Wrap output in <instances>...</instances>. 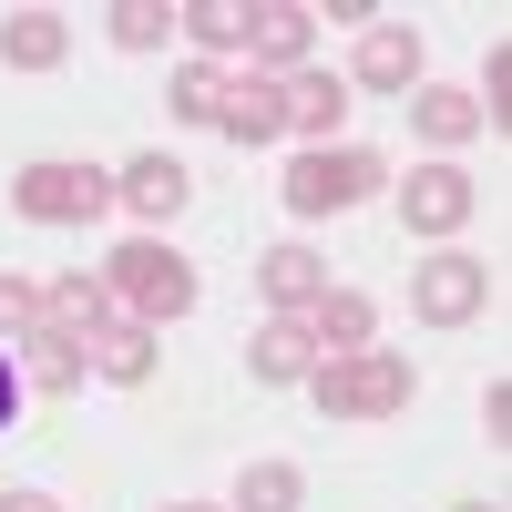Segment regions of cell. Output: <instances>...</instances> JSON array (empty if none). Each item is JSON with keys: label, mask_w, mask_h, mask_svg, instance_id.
I'll use <instances>...</instances> for the list:
<instances>
[{"label": "cell", "mask_w": 512, "mask_h": 512, "mask_svg": "<svg viewBox=\"0 0 512 512\" xmlns=\"http://www.w3.org/2000/svg\"><path fill=\"white\" fill-rule=\"evenodd\" d=\"M82 359H93L113 390H144V379H154V328L144 318H103L93 338H82Z\"/></svg>", "instance_id": "9c48e42d"}, {"label": "cell", "mask_w": 512, "mask_h": 512, "mask_svg": "<svg viewBox=\"0 0 512 512\" xmlns=\"http://www.w3.org/2000/svg\"><path fill=\"white\" fill-rule=\"evenodd\" d=\"M246 369H256V390H297V379L318 369V338L297 328V318H267V328L246 338Z\"/></svg>", "instance_id": "52a82bcc"}, {"label": "cell", "mask_w": 512, "mask_h": 512, "mask_svg": "<svg viewBox=\"0 0 512 512\" xmlns=\"http://www.w3.org/2000/svg\"><path fill=\"white\" fill-rule=\"evenodd\" d=\"M216 103H226V72H216V62H185V72H175V113H185V123H216Z\"/></svg>", "instance_id": "7402d4cb"}, {"label": "cell", "mask_w": 512, "mask_h": 512, "mask_svg": "<svg viewBox=\"0 0 512 512\" xmlns=\"http://www.w3.org/2000/svg\"><path fill=\"white\" fill-rule=\"evenodd\" d=\"M297 502H308L297 461H256V472H246V492H236V512H297Z\"/></svg>", "instance_id": "44dd1931"}, {"label": "cell", "mask_w": 512, "mask_h": 512, "mask_svg": "<svg viewBox=\"0 0 512 512\" xmlns=\"http://www.w3.org/2000/svg\"><path fill=\"white\" fill-rule=\"evenodd\" d=\"M0 512H62L52 492H0Z\"/></svg>", "instance_id": "83f0119b"}, {"label": "cell", "mask_w": 512, "mask_h": 512, "mask_svg": "<svg viewBox=\"0 0 512 512\" xmlns=\"http://www.w3.org/2000/svg\"><path fill=\"white\" fill-rule=\"evenodd\" d=\"M297 328H308V338H318L328 359H349V349H369V328H379V308H369V297H349V287H328V297H318V308L297 318Z\"/></svg>", "instance_id": "5bb4252c"}, {"label": "cell", "mask_w": 512, "mask_h": 512, "mask_svg": "<svg viewBox=\"0 0 512 512\" xmlns=\"http://www.w3.org/2000/svg\"><path fill=\"white\" fill-rule=\"evenodd\" d=\"M175 21L205 41V52H246V21H256V11H246V0H185Z\"/></svg>", "instance_id": "ffe728a7"}, {"label": "cell", "mask_w": 512, "mask_h": 512, "mask_svg": "<svg viewBox=\"0 0 512 512\" xmlns=\"http://www.w3.org/2000/svg\"><path fill=\"white\" fill-rule=\"evenodd\" d=\"M11 205H21L31 226H93L103 205H113V175L82 164V154H41V164L11 175Z\"/></svg>", "instance_id": "7a4b0ae2"}, {"label": "cell", "mask_w": 512, "mask_h": 512, "mask_svg": "<svg viewBox=\"0 0 512 512\" xmlns=\"http://www.w3.org/2000/svg\"><path fill=\"white\" fill-rule=\"evenodd\" d=\"M62 52H72L62 11H11V21H0V62H11V72H52Z\"/></svg>", "instance_id": "2e32d148"}, {"label": "cell", "mask_w": 512, "mask_h": 512, "mask_svg": "<svg viewBox=\"0 0 512 512\" xmlns=\"http://www.w3.org/2000/svg\"><path fill=\"white\" fill-rule=\"evenodd\" d=\"M472 175H461V164H420V175L400 185V216H410V236H461L472 226Z\"/></svg>", "instance_id": "8992f818"}, {"label": "cell", "mask_w": 512, "mask_h": 512, "mask_svg": "<svg viewBox=\"0 0 512 512\" xmlns=\"http://www.w3.org/2000/svg\"><path fill=\"white\" fill-rule=\"evenodd\" d=\"M482 297H492V267H482V256H461V246H441L431 267L410 277V308L431 318V328H461V318H482Z\"/></svg>", "instance_id": "5b68a950"}, {"label": "cell", "mask_w": 512, "mask_h": 512, "mask_svg": "<svg viewBox=\"0 0 512 512\" xmlns=\"http://www.w3.org/2000/svg\"><path fill=\"white\" fill-rule=\"evenodd\" d=\"M277 113L297 123V134H338V113H349V82H338V72H287V82H277Z\"/></svg>", "instance_id": "4fadbf2b"}, {"label": "cell", "mask_w": 512, "mask_h": 512, "mask_svg": "<svg viewBox=\"0 0 512 512\" xmlns=\"http://www.w3.org/2000/svg\"><path fill=\"white\" fill-rule=\"evenodd\" d=\"M41 328V287L31 277H0V338H31Z\"/></svg>", "instance_id": "cb8c5ba5"}, {"label": "cell", "mask_w": 512, "mask_h": 512, "mask_svg": "<svg viewBox=\"0 0 512 512\" xmlns=\"http://www.w3.org/2000/svg\"><path fill=\"white\" fill-rule=\"evenodd\" d=\"M359 82H369V93H410V82H420V41L390 31V21H369V41H359Z\"/></svg>", "instance_id": "ac0fdd59"}, {"label": "cell", "mask_w": 512, "mask_h": 512, "mask_svg": "<svg viewBox=\"0 0 512 512\" xmlns=\"http://www.w3.org/2000/svg\"><path fill=\"white\" fill-rule=\"evenodd\" d=\"M11 369L31 379V390H52V400H62V390H82V369H93V359H82V338H62V328H31Z\"/></svg>", "instance_id": "9a60e30c"}, {"label": "cell", "mask_w": 512, "mask_h": 512, "mask_svg": "<svg viewBox=\"0 0 512 512\" xmlns=\"http://www.w3.org/2000/svg\"><path fill=\"white\" fill-rule=\"evenodd\" d=\"M103 318H113V287H103V277H52V287H41V328L93 338Z\"/></svg>", "instance_id": "e0dca14e"}, {"label": "cell", "mask_w": 512, "mask_h": 512, "mask_svg": "<svg viewBox=\"0 0 512 512\" xmlns=\"http://www.w3.org/2000/svg\"><path fill=\"white\" fill-rule=\"evenodd\" d=\"M390 185V164L359 154V144H318V154H297L287 164V216H349L359 195Z\"/></svg>", "instance_id": "277c9868"}, {"label": "cell", "mask_w": 512, "mask_h": 512, "mask_svg": "<svg viewBox=\"0 0 512 512\" xmlns=\"http://www.w3.org/2000/svg\"><path fill=\"white\" fill-rule=\"evenodd\" d=\"M11 410H21V369H11V349H0V431H11Z\"/></svg>", "instance_id": "4316f807"}, {"label": "cell", "mask_w": 512, "mask_h": 512, "mask_svg": "<svg viewBox=\"0 0 512 512\" xmlns=\"http://www.w3.org/2000/svg\"><path fill=\"white\" fill-rule=\"evenodd\" d=\"M113 195L123 205H134V216H185V195H195V175H185V164L175 154H134V164H123V175H113Z\"/></svg>", "instance_id": "ba28073f"}, {"label": "cell", "mask_w": 512, "mask_h": 512, "mask_svg": "<svg viewBox=\"0 0 512 512\" xmlns=\"http://www.w3.org/2000/svg\"><path fill=\"white\" fill-rule=\"evenodd\" d=\"M256 287H267V308H277V318H308L318 297H328V267H318L308 246H267V267H256Z\"/></svg>", "instance_id": "30bf717a"}, {"label": "cell", "mask_w": 512, "mask_h": 512, "mask_svg": "<svg viewBox=\"0 0 512 512\" xmlns=\"http://www.w3.org/2000/svg\"><path fill=\"white\" fill-rule=\"evenodd\" d=\"M482 431H492V441H512V390H502V379L482 390Z\"/></svg>", "instance_id": "d4e9b609"}, {"label": "cell", "mask_w": 512, "mask_h": 512, "mask_svg": "<svg viewBox=\"0 0 512 512\" xmlns=\"http://www.w3.org/2000/svg\"><path fill=\"white\" fill-rule=\"evenodd\" d=\"M482 123H512V52H492V113Z\"/></svg>", "instance_id": "484cf974"}, {"label": "cell", "mask_w": 512, "mask_h": 512, "mask_svg": "<svg viewBox=\"0 0 512 512\" xmlns=\"http://www.w3.org/2000/svg\"><path fill=\"white\" fill-rule=\"evenodd\" d=\"M461 512H502V502H461Z\"/></svg>", "instance_id": "f546056e"}, {"label": "cell", "mask_w": 512, "mask_h": 512, "mask_svg": "<svg viewBox=\"0 0 512 512\" xmlns=\"http://www.w3.org/2000/svg\"><path fill=\"white\" fill-rule=\"evenodd\" d=\"M216 123H226L236 144H277V134H287L277 82H267V72H226V103H216Z\"/></svg>", "instance_id": "8fae6325"}, {"label": "cell", "mask_w": 512, "mask_h": 512, "mask_svg": "<svg viewBox=\"0 0 512 512\" xmlns=\"http://www.w3.org/2000/svg\"><path fill=\"white\" fill-rule=\"evenodd\" d=\"M164 512H216V502H164Z\"/></svg>", "instance_id": "f1b7e54d"}, {"label": "cell", "mask_w": 512, "mask_h": 512, "mask_svg": "<svg viewBox=\"0 0 512 512\" xmlns=\"http://www.w3.org/2000/svg\"><path fill=\"white\" fill-rule=\"evenodd\" d=\"M308 21H318V11H297V0H256L246 52H256V62H277V72H308Z\"/></svg>", "instance_id": "7c38bea8"}, {"label": "cell", "mask_w": 512, "mask_h": 512, "mask_svg": "<svg viewBox=\"0 0 512 512\" xmlns=\"http://www.w3.org/2000/svg\"><path fill=\"white\" fill-rule=\"evenodd\" d=\"M308 390L328 420H400L410 410V359L400 349H349V359H318Z\"/></svg>", "instance_id": "6da1fadb"}, {"label": "cell", "mask_w": 512, "mask_h": 512, "mask_svg": "<svg viewBox=\"0 0 512 512\" xmlns=\"http://www.w3.org/2000/svg\"><path fill=\"white\" fill-rule=\"evenodd\" d=\"M113 297H123V318H144V328H164V318H185L195 308V267L164 236H134V246H113V277H103Z\"/></svg>", "instance_id": "3957f363"}, {"label": "cell", "mask_w": 512, "mask_h": 512, "mask_svg": "<svg viewBox=\"0 0 512 512\" xmlns=\"http://www.w3.org/2000/svg\"><path fill=\"white\" fill-rule=\"evenodd\" d=\"M164 21H175L164 0H113V41H123V52H154V41H164Z\"/></svg>", "instance_id": "603a6c76"}, {"label": "cell", "mask_w": 512, "mask_h": 512, "mask_svg": "<svg viewBox=\"0 0 512 512\" xmlns=\"http://www.w3.org/2000/svg\"><path fill=\"white\" fill-rule=\"evenodd\" d=\"M410 123H420L431 144H472V134H482V103H472V93H451V82H420Z\"/></svg>", "instance_id": "d6986e66"}]
</instances>
